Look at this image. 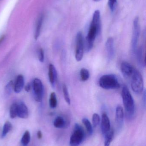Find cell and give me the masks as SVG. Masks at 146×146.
<instances>
[{
	"label": "cell",
	"instance_id": "1",
	"mask_svg": "<svg viewBox=\"0 0 146 146\" xmlns=\"http://www.w3.org/2000/svg\"><path fill=\"white\" fill-rule=\"evenodd\" d=\"M101 24L100 19V13L97 10L93 13L92 20L90 25L89 31L86 37V48L87 51L92 49L94 41L97 36L101 32Z\"/></svg>",
	"mask_w": 146,
	"mask_h": 146
},
{
	"label": "cell",
	"instance_id": "15",
	"mask_svg": "<svg viewBox=\"0 0 146 146\" xmlns=\"http://www.w3.org/2000/svg\"><path fill=\"white\" fill-rule=\"evenodd\" d=\"M43 18V15L41 14L39 16L37 20V22H36V29H35V33H34V38L36 40L38 38L40 35Z\"/></svg>",
	"mask_w": 146,
	"mask_h": 146
},
{
	"label": "cell",
	"instance_id": "16",
	"mask_svg": "<svg viewBox=\"0 0 146 146\" xmlns=\"http://www.w3.org/2000/svg\"><path fill=\"white\" fill-rule=\"evenodd\" d=\"M135 53L137 55V61L139 64L141 66H145V58L144 56L143 47L142 46L140 47L136 50Z\"/></svg>",
	"mask_w": 146,
	"mask_h": 146
},
{
	"label": "cell",
	"instance_id": "25",
	"mask_svg": "<svg viewBox=\"0 0 146 146\" xmlns=\"http://www.w3.org/2000/svg\"><path fill=\"white\" fill-rule=\"evenodd\" d=\"M82 122L85 126L89 134L91 135L93 133V127L90 121L87 118H84L82 119Z\"/></svg>",
	"mask_w": 146,
	"mask_h": 146
},
{
	"label": "cell",
	"instance_id": "34",
	"mask_svg": "<svg viewBox=\"0 0 146 146\" xmlns=\"http://www.w3.org/2000/svg\"><path fill=\"white\" fill-rule=\"evenodd\" d=\"M4 39V36H2L0 38V44L2 42V41H3V39Z\"/></svg>",
	"mask_w": 146,
	"mask_h": 146
},
{
	"label": "cell",
	"instance_id": "5",
	"mask_svg": "<svg viewBox=\"0 0 146 146\" xmlns=\"http://www.w3.org/2000/svg\"><path fill=\"white\" fill-rule=\"evenodd\" d=\"M130 78L132 90L135 93H141L144 90V81L141 73L135 68Z\"/></svg>",
	"mask_w": 146,
	"mask_h": 146
},
{
	"label": "cell",
	"instance_id": "31",
	"mask_svg": "<svg viewBox=\"0 0 146 146\" xmlns=\"http://www.w3.org/2000/svg\"><path fill=\"white\" fill-rule=\"evenodd\" d=\"M37 136L38 139H42V137H43V134H42V133L40 131H38L37 133Z\"/></svg>",
	"mask_w": 146,
	"mask_h": 146
},
{
	"label": "cell",
	"instance_id": "17",
	"mask_svg": "<svg viewBox=\"0 0 146 146\" xmlns=\"http://www.w3.org/2000/svg\"><path fill=\"white\" fill-rule=\"evenodd\" d=\"M49 77L50 82L52 85H54L57 78V72L55 66L51 64L49 66Z\"/></svg>",
	"mask_w": 146,
	"mask_h": 146
},
{
	"label": "cell",
	"instance_id": "21",
	"mask_svg": "<svg viewBox=\"0 0 146 146\" xmlns=\"http://www.w3.org/2000/svg\"><path fill=\"white\" fill-rule=\"evenodd\" d=\"M80 76L81 81H86L90 78V72L87 69L85 68H82L80 72Z\"/></svg>",
	"mask_w": 146,
	"mask_h": 146
},
{
	"label": "cell",
	"instance_id": "7",
	"mask_svg": "<svg viewBox=\"0 0 146 146\" xmlns=\"http://www.w3.org/2000/svg\"><path fill=\"white\" fill-rule=\"evenodd\" d=\"M140 33V27L139 22V18L136 17H135L133 21V30L131 42L132 50L134 53H135L137 50V46L139 38Z\"/></svg>",
	"mask_w": 146,
	"mask_h": 146
},
{
	"label": "cell",
	"instance_id": "18",
	"mask_svg": "<svg viewBox=\"0 0 146 146\" xmlns=\"http://www.w3.org/2000/svg\"><path fill=\"white\" fill-rule=\"evenodd\" d=\"M54 125L55 127L57 128H63L67 126V123L63 117L58 116L54 121Z\"/></svg>",
	"mask_w": 146,
	"mask_h": 146
},
{
	"label": "cell",
	"instance_id": "26",
	"mask_svg": "<svg viewBox=\"0 0 146 146\" xmlns=\"http://www.w3.org/2000/svg\"><path fill=\"white\" fill-rule=\"evenodd\" d=\"M9 115L11 118H15L17 116V103L13 104L10 106Z\"/></svg>",
	"mask_w": 146,
	"mask_h": 146
},
{
	"label": "cell",
	"instance_id": "3",
	"mask_svg": "<svg viewBox=\"0 0 146 146\" xmlns=\"http://www.w3.org/2000/svg\"><path fill=\"white\" fill-rule=\"evenodd\" d=\"M99 85L102 88L106 90L118 89L121 87L118 77L113 74L102 76L99 79Z\"/></svg>",
	"mask_w": 146,
	"mask_h": 146
},
{
	"label": "cell",
	"instance_id": "9",
	"mask_svg": "<svg viewBox=\"0 0 146 146\" xmlns=\"http://www.w3.org/2000/svg\"><path fill=\"white\" fill-rule=\"evenodd\" d=\"M135 69V68L132 65L127 62H123L121 64V72L126 79L131 78Z\"/></svg>",
	"mask_w": 146,
	"mask_h": 146
},
{
	"label": "cell",
	"instance_id": "6",
	"mask_svg": "<svg viewBox=\"0 0 146 146\" xmlns=\"http://www.w3.org/2000/svg\"><path fill=\"white\" fill-rule=\"evenodd\" d=\"M84 39L81 32H79L76 36L75 58L77 62L82 60L84 55Z\"/></svg>",
	"mask_w": 146,
	"mask_h": 146
},
{
	"label": "cell",
	"instance_id": "10",
	"mask_svg": "<svg viewBox=\"0 0 146 146\" xmlns=\"http://www.w3.org/2000/svg\"><path fill=\"white\" fill-rule=\"evenodd\" d=\"M105 49L108 59L110 60H113L115 56L114 40L113 38L109 37L107 39L105 43Z\"/></svg>",
	"mask_w": 146,
	"mask_h": 146
},
{
	"label": "cell",
	"instance_id": "4",
	"mask_svg": "<svg viewBox=\"0 0 146 146\" xmlns=\"http://www.w3.org/2000/svg\"><path fill=\"white\" fill-rule=\"evenodd\" d=\"M85 137V132L82 127L78 123L74 126L72 135L70 137V146H79L84 141Z\"/></svg>",
	"mask_w": 146,
	"mask_h": 146
},
{
	"label": "cell",
	"instance_id": "30",
	"mask_svg": "<svg viewBox=\"0 0 146 146\" xmlns=\"http://www.w3.org/2000/svg\"><path fill=\"white\" fill-rule=\"evenodd\" d=\"M13 87V82L12 81H10L7 85L6 87V91L7 92V93L8 94L10 92L12 88Z\"/></svg>",
	"mask_w": 146,
	"mask_h": 146
},
{
	"label": "cell",
	"instance_id": "22",
	"mask_svg": "<svg viewBox=\"0 0 146 146\" xmlns=\"http://www.w3.org/2000/svg\"><path fill=\"white\" fill-rule=\"evenodd\" d=\"M12 125L9 121L6 122L3 125V128L2 133V138H4L7 135V134L12 129Z\"/></svg>",
	"mask_w": 146,
	"mask_h": 146
},
{
	"label": "cell",
	"instance_id": "23",
	"mask_svg": "<svg viewBox=\"0 0 146 146\" xmlns=\"http://www.w3.org/2000/svg\"><path fill=\"white\" fill-rule=\"evenodd\" d=\"M63 96L65 101L68 104L70 105L71 104V100H70V96L67 86L65 84H63Z\"/></svg>",
	"mask_w": 146,
	"mask_h": 146
},
{
	"label": "cell",
	"instance_id": "33",
	"mask_svg": "<svg viewBox=\"0 0 146 146\" xmlns=\"http://www.w3.org/2000/svg\"><path fill=\"white\" fill-rule=\"evenodd\" d=\"M31 85H30V84H27V85H26V86H25V91H26V92H29V91H30V89H31Z\"/></svg>",
	"mask_w": 146,
	"mask_h": 146
},
{
	"label": "cell",
	"instance_id": "29",
	"mask_svg": "<svg viewBox=\"0 0 146 146\" xmlns=\"http://www.w3.org/2000/svg\"><path fill=\"white\" fill-rule=\"evenodd\" d=\"M39 60L41 62H43L44 60V52L42 48H40L39 52Z\"/></svg>",
	"mask_w": 146,
	"mask_h": 146
},
{
	"label": "cell",
	"instance_id": "24",
	"mask_svg": "<svg viewBox=\"0 0 146 146\" xmlns=\"http://www.w3.org/2000/svg\"><path fill=\"white\" fill-rule=\"evenodd\" d=\"M49 105L51 108H55L57 105V99L56 95L55 92H52L51 94L49 99Z\"/></svg>",
	"mask_w": 146,
	"mask_h": 146
},
{
	"label": "cell",
	"instance_id": "8",
	"mask_svg": "<svg viewBox=\"0 0 146 146\" xmlns=\"http://www.w3.org/2000/svg\"><path fill=\"white\" fill-rule=\"evenodd\" d=\"M33 88L35 100L37 102H41L43 95L44 88L41 80L38 78L34 79L33 82Z\"/></svg>",
	"mask_w": 146,
	"mask_h": 146
},
{
	"label": "cell",
	"instance_id": "32",
	"mask_svg": "<svg viewBox=\"0 0 146 146\" xmlns=\"http://www.w3.org/2000/svg\"><path fill=\"white\" fill-rule=\"evenodd\" d=\"M143 103H144V105L145 106L146 105V91H144V94L143 96Z\"/></svg>",
	"mask_w": 146,
	"mask_h": 146
},
{
	"label": "cell",
	"instance_id": "2",
	"mask_svg": "<svg viewBox=\"0 0 146 146\" xmlns=\"http://www.w3.org/2000/svg\"><path fill=\"white\" fill-rule=\"evenodd\" d=\"M121 96L127 116L129 118L132 117L134 115L135 105L133 96L127 86L123 87Z\"/></svg>",
	"mask_w": 146,
	"mask_h": 146
},
{
	"label": "cell",
	"instance_id": "12",
	"mask_svg": "<svg viewBox=\"0 0 146 146\" xmlns=\"http://www.w3.org/2000/svg\"><path fill=\"white\" fill-rule=\"evenodd\" d=\"M111 128L110 121L109 118L108 117L107 114L104 113L102 115V121H101V131L103 134L107 133Z\"/></svg>",
	"mask_w": 146,
	"mask_h": 146
},
{
	"label": "cell",
	"instance_id": "27",
	"mask_svg": "<svg viewBox=\"0 0 146 146\" xmlns=\"http://www.w3.org/2000/svg\"><path fill=\"white\" fill-rule=\"evenodd\" d=\"M100 117L99 115L97 113H94L93 115L92 123L93 127L94 128L97 127L100 123Z\"/></svg>",
	"mask_w": 146,
	"mask_h": 146
},
{
	"label": "cell",
	"instance_id": "14",
	"mask_svg": "<svg viewBox=\"0 0 146 146\" xmlns=\"http://www.w3.org/2000/svg\"><path fill=\"white\" fill-rule=\"evenodd\" d=\"M124 120V111L121 106L118 105L116 109V121L118 127H121Z\"/></svg>",
	"mask_w": 146,
	"mask_h": 146
},
{
	"label": "cell",
	"instance_id": "28",
	"mask_svg": "<svg viewBox=\"0 0 146 146\" xmlns=\"http://www.w3.org/2000/svg\"><path fill=\"white\" fill-rule=\"evenodd\" d=\"M117 4V0H109L108 5L111 12L115 11Z\"/></svg>",
	"mask_w": 146,
	"mask_h": 146
},
{
	"label": "cell",
	"instance_id": "11",
	"mask_svg": "<svg viewBox=\"0 0 146 146\" xmlns=\"http://www.w3.org/2000/svg\"><path fill=\"white\" fill-rule=\"evenodd\" d=\"M17 116L25 119L28 116V110L26 105L23 102L17 103Z\"/></svg>",
	"mask_w": 146,
	"mask_h": 146
},
{
	"label": "cell",
	"instance_id": "19",
	"mask_svg": "<svg viewBox=\"0 0 146 146\" xmlns=\"http://www.w3.org/2000/svg\"><path fill=\"white\" fill-rule=\"evenodd\" d=\"M114 133L113 130L110 129L107 133L105 135V141L104 146H110L111 143L113 140Z\"/></svg>",
	"mask_w": 146,
	"mask_h": 146
},
{
	"label": "cell",
	"instance_id": "20",
	"mask_svg": "<svg viewBox=\"0 0 146 146\" xmlns=\"http://www.w3.org/2000/svg\"><path fill=\"white\" fill-rule=\"evenodd\" d=\"M31 139V135L29 131H26L21 139V143L23 146H27L29 144Z\"/></svg>",
	"mask_w": 146,
	"mask_h": 146
},
{
	"label": "cell",
	"instance_id": "13",
	"mask_svg": "<svg viewBox=\"0 0 146 146\" xmlns=\"http://www.w3.org/2000/svg\"><path fill=\"white\" fill-rule=\"evenodd\" d=\"M24 76L22 75H19L16 77L13 86L14 90L16 93H19L22 91L24 86Z\"/></svg>",
	"mask_w": 146,
	"mask_h": 146
},
{
	"label": "cell",
	"instance_id": "35",
	"mask_svg": "<svg viewBox=\"0 0 146 146\" xmlns=\"http://www.w3.org/2000/svg\"><path fill=\"white\" fill-rule=\"evenodd\" d=\"M93 1H95L96 2L99 1H101V0H93Z\"/></svg>",
	"mask_w": 146,
	"mask_h": 146
}]
</instances>
